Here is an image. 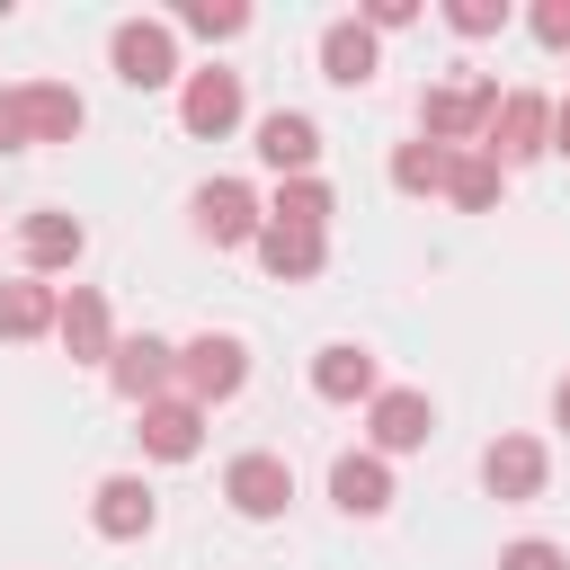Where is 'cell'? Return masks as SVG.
Wrapping results in <instances>:
<instances>
[{
	"label": "cell",
	"instance_id": "obj_24",
	"mask_svg": "<svg viewBox=\"0 0 570 570\" xmlns=\"http://www.w3.org/2000/svg\"><path fill=\"white\" fill-rule=\"evenodd\" d=\"M445 160H454L445 142H401V151H392V187H401V196H436V187H445Z\"/></svg>",
	"mask_w": 570,
	"mask_h": 570
},
{
	"label": "cell",
	"instance_id": "obj_12",
	"mask_svg": "<svg viewBox=\"0 0 570 570\" xmlns=\"http://www.w3.org/2000/svg\"><path fill=\"white\" fill-rule=\"evenodd\" d=\"M223 499L240 508V517H285V499H294V472H285V454H232V472H223Z\"/></svg>",
	"mask_w": 570,
	"mask_h": 570
},
{
	"label": "cell",
	"instance_id": "obj_15",
	"mask_svg": "<svg viewBox=\"0 0 570 570\" xmlns=\"http://www.w3.org/2000/svg\"><path fill=\"white\" fill-rule=\"evenodd\" d=\"M80 249H89V232H80V214H27L18 223V258H27V276H53V267H80Z\"/></svg>",
	"mask_w": 570,
	"mask_h": 570
},
{
	"label": "cell",
	"instance_id": "obj_28",
	"mask_svg": "<svg viewBox=\"0 0 570 570\" xmlns=\"http://www.w3.org/2000/svg\"><path fill=\"white\" fill-rule=\"evenodd\" d=\"M534 36H543L552 53H570V0H534Z\"/></svg>",
	"mask_w": 570,
	"mask_h": 570
},
{
	"label": "cell",
	"instance_id": "obj_30",
	"mask_svg": "<svg viewBox=\"0 0 570 570\" xmlns=\"http://www.w3.org/2000/svg\"><path fill=\"white\" fill-rule=\"evenodd\" d=\"M410 18H419V0H365V27H374V36H383V27H410Z\"/></svg>",
	"mask_w": 570,
	"mask_h": 570
},
{
	"label": "cell",
	"instance_id": "obj_25",
	"mask_svg": "<svg viewBox=\"0 0 570 570\" xmlns=\"http://www.w3.org/2000/svg\"><path fill=\"white\" fill-rule=\"evenodd\" d=\"M178 27H187V36H205V45H223V36H240V27H249V9H240V0H187V9H178Z\"/></svg>",
	"mask_w": 570,
	"mask_h": 570
},
{
	"label": "cell",
	"instance_id": "obj_4",
	"mask_svg": "<svg viewBox=\"0 0 570 570\" xmlns=\"http://www.w3.org/2000/svg\"><path fill=\"white\" fill-rule=\"evenodd\" d=\"M543 142H552V98H534V89H499V116H490L481 151H490L499 169H517V160H534Z\"/></svg>",
	"mask_w": 570,
	"mask_h": 570
},
{
	"label": "cell",
	"instance_id": "obj_10",
	"mask_svg": "<svg viewBox=\"0 0 570 570\" xmlns=\"http://www.w3.org/2000/svg\"><path fill=\"white\" fill-rule=\"evenodd\" d=\"M107 383H116V392L142 410V401H160V392L178 383V347H169V338H151V330H142V338H116V356H107Z\"/></svg>",
	"mask_w": 570,
	"mask_h": 570
},
{
	"label": "cell",
	"instance_id": "obj_20",
	"mask_svg": "<svg viewBox=\"0 0 570 570\" xmlns=\"http://www.w3.org/2000/svg\"><path fill=\"white\" fill-rule=\"evenodd\" d=\"M330 499H338L347 517H383V508H392V463H383V454H338V463H330Z\"/></svg>",
	"mask_w": 570,
	"mask_h": 570
},
{
	"label": "cell",
	"instance_id": "obj_7",
	"mask_svg": "<svg viewBox=\"0 0 570 570\" xmlns=\"http://www.w3.org/2000/svg\"><path fill=\"white\" fill-rule=\"evenodd\" d=\"M365 428H374V454H419L436 436V401L410 392V383H392V392L365 401Z\"/></svg>",
	"mask_w": 570,
	"mask_h": 570
},
{
	"label": "cell",
	"instance_id": "obj_31",
	"mask_svg": "<svg viewBox=\"0 0 570 570\" xmlns=\"http://www.w3.org/2000/svg\"><path fill=\"white\" fill-rule=\"evenodd\" d=\"M543 151H561V160H570V98L552 107V142H543Z\"/></svg>",
	"mask_w": 570,
	"mask_h": 570
},
{
	"label": "cell",
	"instance_id": "obj_16",
	"mask_svg": "<svg viewBox=\"0 0 570 570\" xmlns=\"http://www.w3.org/2000/svg\"><path fill=\"white\" fill-rule=\"evenodd\" d=\"M312 392H321V401H374V392H383V365H374V347H356V338H330V347L312 356Z\"/></svg>",
	"mask_w": 570,
	"mask_h": 570
},
{
	"label": "cell",
	"instance_id": "obj_11",
	"mask_svg": "<svg viewBox=\"0 0 570 570\" xmlns=\"http://www.w3.org/2000/svg\"><path fill=\"white\" fill-rule=\"evenodd\" d=\"M53 338L71 347V365H107V356H116L107 294H98V285H71V294H62V312H53Z\"/></svg>",
	"mask_w": 570,
	"mask_h": 570
},
{
	"label": "cell",
	"instance_id": "obj_3",
	"mask_svg": "<svg viewBox=\"0 0 570 570\" xmlns=\"http://www.w3.org/2000/svg\"><path fill=\"white\" fill-rule=\"evenodd\" d=\"M178 383H187L196 410H214V401H232V392L249 383V347H240L232 330H205V338L178 347Z\"/></svg>",
	"mask_w": 570,
	"mask_h": 570
},
{
	"label": "cell",
	"instance_id": "obj_17",
	"mask_svg": "<svg viewBox=\"0 0 570 570\" xmlns=\"http://www.w3.org/2000/svg\"><path fill=\"white\" fill-rule=\"evenodd\" d=\"M205 445V410L187 401V392H160V401H142V454H160V463H187Z\"/></svg>",
	"mask_w": 570,
	"mask_h": 570
},
{
	"label": "cell",
	"instance_id": "obj_26",
	"mask_svg": "<svg viewBox=\"0 0 570 570\" xmlns=\"http://www.w3.org/2000/svg\"><path fill=\"white\" fill-rule=\"evenodd\" d=\"M445 27L454 36H499L508 27V0H445Z\"/></svg>",
	"mask_w": 570,
	"mask_h": 570
},
{
	"label": "cell",
	"instance_id": "obj_21",
	"mask_svg": "<svg viewBox=\"0 0 570 570\" xmlns=\"http://www.w3.org/2000/svg\"><path fill=\"white\" fill-rule=\"evenodd\" d=\"M53 312H62V294H53L45 276L0 285V338H45V330H53Z\"/></svg>",
	"mask_w": 570,
	"mask_h": 570
},
{
	"label": "cell",
	"instance_id": "obj_22",
	"mask_svg": "<svg viewBox=\"0 0 570 570\" xmlns=\"http://www.w3.org/2000/svg\"><path fill=\"white\" fill-rule=\"evenodd\" d=\"M330 214H338L330 178H276L267 196V223H294V232H330Z\"/></svg>",
	"mask_w": 570,
	"mask_h": 570
},
{
	"label": "cell",
	"instance_id": "obj_1",
	"mask_svg": "<svg viewBox=\"0 0 570 570\" xmlns=\"http://www.w3.org/2000/svg\"><path fill=\"white\" fill-rule=\"evenodd\" d=\"M490 116H499V80H445V89H428V98H419V142L481 151Z\"/></svg>",
	"mask_w": 570,
	"mask_h": 570
},
{
	"label": "cell",
	"instance_id": "obj_8",
	"mask_svg": "<svg viewBox=\"0 0 570 570\" xmlns=\"http://www.w3.org/2000/svg\"><path fill=\"white\" fill-rule=\"evenodd\" d=\"M543 472H552L543 436H499V445L481 454V490H490L499 508H525V499H543Z\"/></svg>",
	"mask_w": 570,
	"mask_h": 570
},
{
	"label": "cell",
	"instance_id": "obj_9",
	"mask_svg": "<svg viewBox=\"0 0 570 570\" xmlns=\"http://www.w3.org/2000/svg\"><path fill=\"white\" fill-rule=\"evenodd\" d=\"M89 525H98L107 543H142V534L160 525L151 481H142V472H107V481H98V499H89Z\"/></svg>",
	"mask_w": 570,
	"mask_h": 570
},
{
	"label": "cell",
	"instance_id": "obj_29",
	"mask_svg": "<svg viewBox=\"0 0 570 570\" xmlns=\"http://www.w3.org/2000/svg\"><path fill=\"white\" fill-rule=\"evenodd\" d=\"M0 151H27V107H18V89H0Z\"/></svg>",
	"mask_w": 570,
	"mask_h": 570
},
{
	"label": "cell",
	"instance_id": "obj_23",
	"mask_svg": "<svg viewBox=\"0 0 570 570\" xmlns=\"http://www.w3.org/2000/svg\"><path fill=\"white\" fill-rule=\"evenodd\" d=\"M499 187H508V169H499L490 151H454V160H445V196H454L463 214H490Z\"/></svg>",
	"mask_w": 570,
	"mask_h": 570
},
{
	"label": "cell",
	"instance_id": "obj_19",
	"mask_svg": "<svg viewBox=\"0 0 570 570\" xmlns=\"http://www.w3.org/2000/svg\"><path fill=\"white\" fill-rule=\"evenodd\" d=\"M249 249H258V267H267V276L303 285V276H321V258H330V232H294V223H267Z\"/></svg>",
	"mask_w": 570,
	"mask_h": 570
},
{
	"label": "cell",
	"instance_id": "obj_32",
	"mask_svg": "<svg viewBox=\"0 0 570 570\" xmlns=\"http://www.w3.org/2000/svg\"><path fill=\"white\" fill-rule=\"evenodd\" d=\"M552 419H561V428H570V374H561V383H552Z\"/></svg>",
	"mask_w": 570,
	"mask_h": 570
},
{
	"label": "cell",
	"instance_id": "obj_6",
	"mask_svg": "<svg viewBox=\"0 0 570 570\" xmlns=\"http://www.w3.org/2000/svg\"><path fill=\"white\" fill-rule=\"evenodd\" d=\"M178 125L205 134V142H223V134L240 125V71H223V62L187 71V80H178Z\"/></svg>",
	"mask_w": 570,
	"mask_h": 570
},
{
	"label": "cell",
	"instance_id": "obj_5",
	"mask_svg": "<svg viewBox=\"0 0 570 570\" xmlns=\"http://www.w3.org/2000/svg\"><path fill=\"white\" fill-rule=\"evenodd\" d=\"M187 214H196V232H205L214 249H240V240H258V232H267V205H258L240 178H205V187L187 196Z\"/></svg>",
	"mask_w": 570,
	"mask_h": 570
},
{
	"label": "cell",
	"instance_id": "obj_2",
	"mask_svg": "<svg viewBox=\"0 0 570 570\" xmlns=\"http://www.w3.org/2000/svg\"><path fill=\"white\" fill-rule=\"evenodd\" d=\"M107 62H116L125 89H169V80H187V71H178V36H169L160 18H125V27L107 36Z\"/></svg>",
	"mask_w": 570,
	"mask_h": 570
},
{
	"label": "cell",
	"instance_id": "obj_27",
	"mask_svg": "<svg viewBox=\"0 0 570 570\" xmlns=\"http://www.w3.org/2000/svg\"><path fill=\"white\" fill-rule=\"evenodd\" d=\"M499 570H570V552H561V543H543V534H517V543L499 552Z\"/></svg>",
	"mask_w": 570,
	"mask_h": 570
},
{
	"label": "cell",
	"instance_id": "obj_14",
	"mask_svg": "<svg viewBox=\"0 0 570 570\" xmlns=\"http://www.w3.org/2000/svg\"><path fill=\"white\" fill-rule=\"evenodd\" d=\"M258 160H267L276 178H312V160H321V125H312L303 107L258 116Z\"/></svg>",
	"mask_w": 570,
	"mask_h": 570
},
{
	"label": "cell",
	"instance_id": "obj_13",
	"mask_svg": "<svg viewBox=\"0 0 570 570\" xmlns=\"http://www.w3.org/2000/svg\"><path fill=\"white\" fill-rule=\"evenodd\" d=\"M383 71V45H374V27L365 18H330L321 27V80H338V89H365Z\"/></svg>",
	"mask_w": 570,
	"mask_h": 570
},
{
	"label": "cell",
	"instance_id": "obj_18",
	"mask_svg": "<svg viewBox=\"0 0 570 570\" xmlns=\"http://www.w3.org/2000/svg\"><path fill=\"white\" fill-rule=\"evenodd\" d=\"M18 107H27V142H71V134L89 125L80 89H62V80H27V89H18Z\"/></svg>",
	"mask_w": 570,
	"mask_h": 570
}]
</instances>
